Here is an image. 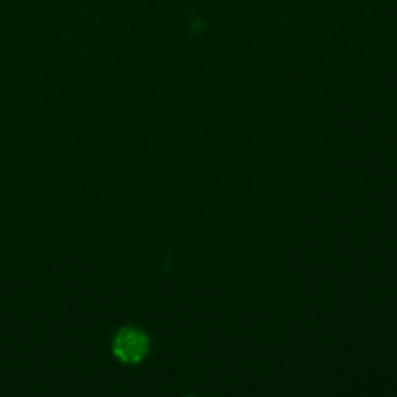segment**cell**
<instances>
[{
  "instance_id": "6da1fadb",
  "label": "cell",
  "mask_w": 397,
  "mask_h": 397,
  "mask_svg": "<svg viewBox=\"0 0 397 397\" xmlns=\"http://www.w3.org/2000/svg\"><path fill=\"white\" fill-rule=\"evenodd\" d=\"M148 337L137 329L126 327L119 331L114 341V352L124 363H138L148 354Z\"/></svg>"
}]
</instances>
